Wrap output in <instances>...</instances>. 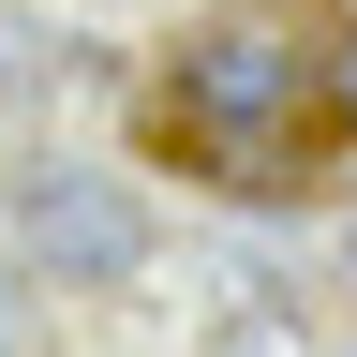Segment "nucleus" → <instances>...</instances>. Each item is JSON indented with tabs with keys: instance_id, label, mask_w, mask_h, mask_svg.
Here are the masks:
<instances>
[{
	"instance_id": "obj_1",
	"label": "nucleus",
	"mask_w": 357,
	"mask_h": 357,
	"mask_svg": "<svg viewBox=\"0 0 357 357\" xmlns=\"http://www.w3.org/2000/svg\"><path fill=\"white\" fill-rule=\"evenodd\" d=\"M298 105H312V60H298L268 15H223L194 60H178V149H194V164H223L238 194H268V178H283Z\"/></svg>"
},
{
	"instance_id": "obj_2",
	"label": "nucleus",
	"mask_w": 357,
	"mask_h": 357,
	"mask_svg": "<svg viewBox=\"0 0 357 357\" xmlns=\"http://www.w3.org/2000/svg\"><path fill=\"white\" fill-rule=\"evenodd\" d=\"M15 253H30L60 298L134 283V268H149V208H134L105 164H30V178H15Z\"/></svg>"
},
{
	"instance_id": "obj_3",
	"label": "nucleus",
	"mask_w": 357,
	"mask_h": 357,
	"mask_svg": "<svg viewBox=\"0 0 357 357\" xmlns=\"http://www.w3.org/2000/svg\"><path fill=\"white\" fill-rule=\"evenodd\" d=\"M312 119H328V134H357V30L312 60Z\"/></svg>"
},
{
	"instance_id": "obj_4",
	"label": "nucleus",
	"mask_w": 357,
	"mask_h": 357,
	"mask_svg": "<svg viewBox=\"0 0 357 357\" xmlns=\"http://www.w3.org/2000/svg\"><path fill=\"white\" fill-rule=\"evenodd\" d=\"M208 357H298V328H268V312H223V328H208Z\"/></svg>"
},
{
	"instance_id": "obj_5",
	"label": "nucleus",
	"mask_w": 357,
	"mask_h": 357,
	"mask_svg": "<svg viewBox=\"0 0 357 357\" xmlns=\"http://www.w3.org/2000/svg\"><path fill=\"white\" fill-rule=\"evenodd\" d=\"M15 342H30V283L0 268V357H15Z\"/></svg>"
}]
</instances>
